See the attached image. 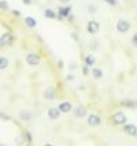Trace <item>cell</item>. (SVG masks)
Masks as SVG:
<instances>
[{"label": "cell", "mask_w": 137, "mask_h": 146, "mask_svg": "<svg viewBox=\"0 0 137 146\" xmlns=\"http://www.w3.org/2000/svg\"><path fill=\"white\" fill-rule=\"evenodd\" d=\"M60 1H62V3H69L70 0H60Z\"/></svg>", "instance_id": "83f0119b"}, {"label": "cell", "mask_w": 137, "mask_h": 146, "mask_svg": "<svg viewBox=\"0 0 137 146\" xmlns=\"http://www.w3.org/2000/svg\"><path fill=\"white\" fill-rule=\"evenodd\" d=\"M100 123H102V120H100V117H99L98 115H89V117H88V124L89 126H100Z\"/></svg>", "instance_id": "5b68a950"}, {"label": "cell", "mask_w": 137, "mask_h": 146, "mask_svg": "<svg viewBox=\"0 0 137 146\" xmlns=\"http://www.w3.org/2000/svg\"><path fill=\"white\" fill-rule=\"evenodd\" d=\"M92 75H93V78H96V79H100L103 76V71L100 70V68H93L92 70Z\"/></svg>", "instance_id": "9a60e30c"}, {"label": "cell", "mask_w": 137, "mask_h": 146, "mask_svg": "<svg viewBox=\"0 0 137 146\" xmlns=\"http://www.w3.org/2000/svg\"><path fill=\"white\" fill-rule=\"evenodd\" d=\"M13 41V36L11 34H3L0 37V45H8Z\"/></svg>", "instance_id": "9c48e42d"}, {"label": "cell", "mask_w": 137, "mask_h": 146, "mask_svg": "<svg viewBox=\"0 0 137 146\" xmlns=\"http://www.w3.org/2000/svg\"><path fill=\"white\" fill-rule=\"evenodd\" d=\"M44 146H53V145H51V143H45Z\"/></svg>", "instance_id": "f1b7e54d"}, {"label": "cell", "mask_w": 137, "mask_h": 146, "mask_svg": "<svg viewBox=\"0 0 137 146\" xmlns=\"http://www.w3.org/2000/svg\"><path fill=\"white\" fill-rule=\"evenodd\" d=\"M112 119L115 121V124H125L126 123V116H125L124 112H115Z\"/></svg>", "instance_id": "3957f363"}, {"label": "cell", "mask_w": 137, "mask_h": 146, "mask_svg": "<svg viewBox=\"0 0 137 146\" xmlns=\"http://www.w3.org/2000/svg\"><path fill=\"white\" fill-rule=\"evenodd\" d=\"M26 62H27V64H30V66H37V64H40V56L37 53H27Z\"/></svg>", "instance_id": "7a4b0ae2"}, {"label": "cell", "mask_w": 137, "mask_h": 146, "mask_svg": "<svg viewBox=\"0 0 137 146\" xmlns=\"http://www.w3.org/2000/svg\"><path fill=\"white\" fill-rule=\"evenodd\" d=\"M104 1H107V3L110 4V6H117V4H118L117 0H104Z\"/></svg>", "instance_id": "44dd1931"}, {"label": "cell", "mask_w": 137, "mask_h": 146, "mask_svg": "<svg viewBox=\"0 0 137 146\" xmlns=\"http://www.w3.org/2000/svg\"><path fill=\"white\" fill-rule=\"evenodd\" d=\"M13 14H14V15H17V17H19V15H21V13H19V11H17V10H14Z\"/></svg>", "instance_id": "d4e9b609"}, {"label": "cell", "mask_w": 137, "mask_h": 146, "mask_svg": "<svg viewBox=\"0 0 137 146\" xmlns=\"http://www.w3.org/2000/svg\"><path fill=\"white\" fill-rule=\"evenodd\" d=\"M25 23H26L27 26H29V27H36V21H34V19L33 18H30V17H27L26 19H25Z\"/></svg>", "instance_id": "2e32d148"}, {"label": "cell", "mask_w": 137, "mask_h": 146, "mask_svg": "<svg viewBox=\"0 0 137 146\" xmlns=\"http://www.w3.org/2000/svg\"><path fill=\"white\" fill-rule=\"evenodd\" d=\"M8 64H10V62H8V59L6 56H0V71L6 70L8 67Z\"/></svg>", "instance_id": "4fadbf2b"}, {"label": "cell", "mask_w": 137, "mask_h": 146, "mask_svg": "<svg viewBox=\"0 0 137 146\" xmlns=\"http://www.w3.org/2000/svg\"><path fill=\"white\" fill-rule=\"evenodd\" d=\"M44 14H45L47 18H51V19H53L55 17H56V15H55V13H53L52 10H45V11H44Z\"/></svg>", "instance_id": "ac0fdd59"}, {"label": "cell", "mask_w": 137, "mask_h": 146, "mask_svg": "<svg viewBox=\"0 0 137 146\" xmlns=\"http://www.w3.org/2000/svg\"><path fill=\"white\" fill-rule=\"evenodd\" d=\"M58 109H59V112H62V113H67V112L72 111V102H69V101L60 102Z\"/></svg>", "instance_id": "277c9868"}, {"label": "cell", "mask_w": 137, "mask_h": 146, "mask_svg": "<svg viewBox=\"0 0 137 146\" xmlns=\"http://www.w3.org/2000/svg\"><path fill=\"white\" fill-rule=\"evenodd\" d=\"M125 105H126V107H132V108H134V107H137V102L126 101V102H125Z\"/></svg>", "instance_id": "ffe728a7"}, {"label": "cell", "mask_w": 137, "mask_h": 146, "mask_svg": "<svg viewBox=\"0 0 137 146\" xmlns=\"http://www.w3.org/2000/svg\"><path fill=\"white\" fill-rule=\"evenodd\" d=\"M66 81H67V82H72V81H74V75H73V74H69V75L66 76Z\"/></svg>", "instance_id": "7402d4cb"}, {"label": "cell", "mask_w": 137, "mask_h": 146, "mask_svg": "<svg viewBox=\"0 0 137 146\" xmlns=\"http://www.w3.org/2000/svg\"><path fill=\"white\" fill-rule=\"evenodd\" d=\"M130 29V23L126 21V19H119L117 23V30L121 33H126Z\"/></svg>", "instance_id": "6da1fadb"}, {"label": "cell", "mask_w": 137, "mask_h": 146, "mask_svg": "<svg viewBox=\"0 0 137 146\" xmlns=\"http://www.w3.org/2000/svg\"><path fill=\"white\" fill-rule=\"evenodd\" d=\"M85 115H86V109H85L82 105H78L77 108L74 109V116H76V117H84Z\"/></svg>", "instance_id": "ba28073f"}, {"label": "cell", "mask_w": 137, "mask_h": 146, "mask_svg": "<svg viewBox=\"0 0 137 146\" xmlns=\"http://www.w3.org/2000/svg\"><path fill=\"white\" fill-rule=\"evenodd\" d=\"M125 133L128 135H130V137H134V135H137V127L134 124H126L125 126Z\"/></svg>", "instance_id": "52a82bcc"}, {"label": "cell", "mask_w": 137, "mask_h": 146, "mask_svg": "<svg viewBox=\"0 0 137 146\" xmlns=\"http://www.w3.org/2000/svg\"><path fill=\"white\" fill-rule=\"evenodd\" d=\"M70 11H72V7H62V8L59 10V13H60V17H63V18L69 17Z\"/></svg>", "instance_id": "5bb4252c"}, {"label": "cell", "mask_w": 137, "mask_h": 146, "mask_svg": "<svg viewBox=\"0 0 137 146\" xmlns=\"http://www.w3.org/2000/svg\"><path fill=\"white\" fill-rule=\"evenodd\" d=\"M85 63L88 64V66H93V63H95V57L91 56V55H89V56H86L85 57Z\"/></svg>", "instance_id": "e0dca14e"}, {"label": "cell", "mask_w": 137, "mask_h": 146, "mask_svg": "<svg viewBox=\"0 0 137 146\" xmlns=\"http://www.w3.org/2000/svg\"><path fill=\"white\" fill-rule=\"evenodd\" d=\"M22 1H23L25 4H30V3H32V0H22Z\"/></svg>", "instance_id": "4316f807"}, {"label": "cell", "mask_w": 137, "mask_h": 146, "mask_svg": "<svg viewBox=\"0 0 137 146\" xmlns=\"http://www.w3.org/2000/svg\"><path fill=\"white\" fill-rule=\"evenodd\" d=\"M0 117H1V119H6V120H10V116H7V115H4V113H0Z\"/></svg>", "instance_id": "cb8c5ba5"}, {"label": "cell", "mask_w": 137, "mask_h": 146, "mask_svg": "<svg viewBox=\"0 0 137 146\" xmlns=\"http://www.w3.org/2000/svg\"><path fill=\"white\" fill-rule=\"evenodd\" d=\"M44 97L47 100H53L55 98V89L53 88H47L44 92Z\"/></svg>", "instance_id": "8fae6325"}, {"label": "cell", "mask_w": 137, "mask_h": 146, "mask_svg": "<svg viewBox=\"0 0 137 146\" xmlns=\"http://www.w3.org/2000/svg\"><path fill=\"white\" fill-rule=\"evenodd\" d=\"M88 32L91 34H95V33L99 32V23L96 21H89L88 22Z\"/></svg>", "instance_id": "8992f818"}, {"label": "cell", "mask_w": 137, "mask_h": 146, "mask_svg": "<svg viewBox=\"0 0 137 146\" xmlns=\"http://www.w3.org/2000/svg\"><path fill=\"white\" fill-rule=\"evenodd\" d=\"M132 42H133V45H134V46H137V33L133 36V38H132Z\"/></svg>", "instance_id": "603a6c76"}, {"label": "cell", "mask_w": 137, "mask_h": 146, "mask_svg": "<svg viewBox=\"0 0 137 146\" xmlns=\"http://www.w3.org/2000/svg\"><path fill=\"white\" fill-rule=\"evenodd\" d=\"M59 116H60V112H59V109L58 108H49L48 109V117L49 119H58Z\"/></svg>", "instance_id": "30bf717a"}, {"label": "cell", "mask_w": 137, "mask_h": 146, "mask_svg": "<svg viewBox=\"0 0 137 146\" xmlns=\"http://www.w3.org/2000/svg\"><path fill=\"white\" fill-rule=\"evenodd\" d=\"M82 70H84V74H88V72H89V68H88V67H84Z\"/></svg>", "instance_id": "484cf974"}, {"label": "cell", "mask_w": 137, "mask_h": 146, "mask_svg": "<svg viewBox=\"0 0 137 146\" xmlns=\"http://www.w3.org/2000/svg\"><path fill=\"white\" fill-rule=\"evenodd\" d=\"M19 117L22 120H30V119H32V112H30V111H26V109H22L19 112Z\"/></svg>", "instance_id": "7c38bea8"}, {"label": "cell", "mask_w": 137, "mask_h": 146, "mask_svg": "<svg viewBox=\"0 0 137 146\" xmlns=\"http://www.w3.org/2000/svg\"><path fill=\"white\" fill-rule=\"evenodd\" d=\"M0 146H1V143H0Z\"/></svg>", "instance_id": "f546056e"}, {"label": "cell", "mask_w": 137, "mask_h": 146, "mask_svg": "<svg viewBox=\"0 0 137 146\" xmlns=\"http://www.w3.org/2000/svg\"><path fill=\"white\" fill-rule=\"evenodd\" d=\"M0 8L7 10V8H8V3H7V1H4V0H1V1H0Z\"/></svg>", "instance_id": "d6986e66"}]
</instances>
